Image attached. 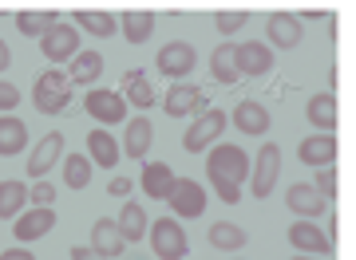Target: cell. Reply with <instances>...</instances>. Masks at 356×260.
<instances>
[{"mask_svg":"<svg viewBox=\"0 0 356 260\" xmlns=\"http://www.w3.org/2000/svg\"><path fill=\"white\" fill-rule=\"evenodd\" d=\"M206 173L210 177H226L234 186H242L245 177H250V154L242 146H234V142H222V146H210L206 154Z\"/></svg>","mask_w":356,"mask_h":260,"instance_id":"cell-1","label":"cell"},{"mask_svg":"<svg viewBox=\"0 0 356 260\" xmlns=\"http://www.w3.org/2000/svg\"><path fill=\"white\" fill-rule=\"evenodd\" d=\"M32 99H36L40 114H60L72 103V79H64V71H44L32 87Z\"/></svg>","mask_w":356,"mask_h":260,"instance_id":"cell-2","label":"cell"},{"mask_svg":"<svg viewBox=\"0 0 356 260\" xmlns=\"http://www.w3.org/2000/svg\"><path fill=\"white\" fill-rule=\"evenodd\" d=\"M147 236H151V252L159 260H182L186 257V233H182V225L175 221V217H163V221H154L151 229H147Z\"/></svg>","mask_w":356,"mask_h":260,"instance_id":"cell-3","label":"cell"},{"mask_svg":"<svg viewBox=\"0 0 356 260\" xmlns=\"http://www.w3.org/2000/svg\"><path fill=\"white\" fill-rule=\"evenodd\" d=\"M222 130H226V114L222 111H202L191 123V130L182 135V150H186V154H202V150L214 146V138H222Z\"/></svg>","mask_w":356,"mask_h":260,"instance_id":"cell-4","label":"cell"},{"mask_svg":"<svg viewBox=\"0 0 356 260\" xmlns=\"http://www.w3.org/2000/svg\"><path fill=\"white\" fill-rule=\"evenodd\" d=\"M83 107H88V114L95 119V123H103V126L127 123V99H123L119 91H103V87H95V91H88Z\"/></svg>","mask_w":356,"mask_h":260,"instance_id":"cell-5","label":"cell"},{"mask_svg":"<svg viewBox=\"0 0 356 260\" xmlns=\"http://www.w3.org/2000/svg\"><path fill=\"white\" fill-rule=\"evenodd\" d=\"M254 173V198H269L273 186H277V173H281V146L277 142H266L257 150V162L250 166Z\"/></svg>","mask_w":356,"mask_h":260,"instance_id":"cell-6","label":"cell"},{"mask_svg":"<svg viewBox=\"0 0 356 260\" xmlns=\"http://www.w3.org/2000/svg\"><path fill=\"white\" fill-rule=\"evenodd\" d=\"M285 236L297 252H309V257H329L332 252V241L325 236V229H317V221H293Z\"/></svg>","mask_w":356,"mask_h":260,"instance_id":"cell-7","label":"cell"},{"mask_svg":"<svg viewBox=\"0 0 356 260\" xmlns=\"http://www.w3.org/2000/svg\"><path fill=\"white\" fill-rule=\"evenodd\" d=\"M40 51H44L51 63L76 60V55H79V32H76L72 24H64V20H60V24L51 28L48 36L40 40Z\"/></svg>","mask_w":356,"mask_h":260,"instance_id":"cell-8","label":"cell"},{"mask_svg":"<svg viewBox=\"0 0 356 260\" xmlns=\"http://www.w3.org/2000/svg\"><path fill=\"white\" fill-rule=\"evenodd\" d=\"M194 44H186V40H170L166 48H159V71L170 75V79H182V75H191L194 71Z\"/></svg>","mask_w":356,"mask_h":260,"instance_id":"cell-9","label":"cell"},{"mask_svg":"<svg viewBox=\"0 0 356 260\" xmlns=\"http://www.w3.org/2000/svg\"><path fill=\"white\" fill-rule=\"evenodd\" d=\"M51 229H56V209H51V205H32L28 213H20V217H16L13 236L28 245V241H40V236H48Z\"/></svg>","mask_w":356,"mask_h":260,"instance_id":"cell-10","label":"cell"},{"mask_svg":"<svg viewBox=\"0 0 356 260\" xmlns=\"http://www.w3.org/2000/svg\"><path fill=\"white\" fill-rule=\"evenodd\" d=\"M285 205H289L301 221H317L321 213L329 209V201L321 198L317 189L309 186V182H293L289 186V193H285Z\"/></svg>","mask_w":356,"mask_h":260,"instance_id":"cell-11","label":"cell"},{"mask_svg":"<svg viewBox=\"0 0 356 260\" xmlns=\"http://www.w3.org/2000/svg\"><path fill=\"white\" fill-rule=\"evenodd\" d=\"M170 209L178 213V217H202L206 213V189L198 186V182H191V177H178L175 182V193H170Z\"/></svg>","mask_w":356,"mask_h":260,"instance_id":"cell-12","label":"cell"},{"mask_svg":"<svg viewBox=\"0 0 356 260\" xmlns=\"http://www.w3.org/2000/svg\"><path fill=\"white\" fill-rule=\"evenodd\" d=\"M234 67H238V75H266L273 67V51H269V44H257V40L234 44Z\"/></svg>","mask_w":356,"mask_h":260,"instance_id":"cell-13","label":"cell"},{"mask_svg":"<svg viewBox=\"0 0 356 260\" xmlns=\"http://www.w3.org/2000/svg\"><path fill=\"white\" fill-rule=\"evenodd\" d=\"M175 170L166 166V162H147L143 166V193L151 201H170V193H175Z\"/></svg>","mask_w":356,"mask_h":260,"instance_id":"cell-14","label":"cell"},{"mask_svg":"<svg viewBox=\"0 0 356 260\" xmlns=\"http://www.w3.org/2000/svg\"><path fill=\"white\" fill-rule=\"evenodd\" d=\"M202 107H206V99L194 83H175L163 99V111L170 114V119H186L191 111H202Z\"/></svg>","mask_w":356,"mask_h":260,"instance_id":"cell-15","label":"cell"},{"mask_svg":"<svg viewBox=\"0 0 356 260\" xmlns=\"http://www.w3.org/2000/svg\"><path fill=\"white\" fill-rule=\"evenodd\" d=\"M297 158L321 170V166H332L337 162V138L332 135H313V138H301V146H297Z\"/></svg>","mask_w":356,"mask_h":260,"instance_id":"cell-16","label":"cell"},{"mask_svg":"<svg viewBox=\"0 0 356 260\" xmlns=\"http://www.w3.org/2000/svg\"><path fill=\"white\" fill-rule=\"evenodd\" d=\"M60 154H64V135L60 130H51V135L40 138V146L32 150V158H28V173L32 177H44V173L60 162Z\"/></svg>","mask_w":356,"mask_h":260,"instance_id":"cell-17","label":"cell"},{"mask_svg":"<svg viewBox=\"0 0 356 260\" xmlns=\"http://www.w3.org/2000/svg\"><path fill=\"white\" fill-rule=\"evenodd\" d=\"M123 233H119V225L111 217H99V221L91 225V252L95 257H119L123 252Z\"/></svg>","mask_w":356,"mask_h":260,"instance_id":"cell-18","label":"cell"},{"mask_svg":"<svg viewBox=\"0 0 356 260\" xmlns=\"http://www.w3.org/2000/svg\"><path fill=\"white\" fill-rule=\"evenodd\" d=\"M266 36H269V44H277V48H297L301 44V20L293 12H273L269 16V24H266Z\"/></svg>","mask_w":356,"mask_h":260,"instance_id":"cell-19","label":"cell"},{"mask_svg":"<svg viewBox=\"0 0 356 260\" xmlns=\"http://www.w3.org/2000/svg\"><path fill=\"white\" fill-rule=\"evenodd\" d=\"M234 126H238L242 135H250V138H261L269 130V111L261 107V103L245 99V103L234 107Z\"/></svg>","mask_w":356,"mask_h":260,"instance_id":"cell-20","label":"cell"},{"mask_svg":"<svg viewBox=\"0 0 356 260\" xmlns=\"http://www.w3.org/2000/svg\"><path fill=\"white\" fill-rule=\"evenodd\" d=\"M88 158H95V166H103V170H115L119 158H123L119 138L107 135V130H91L88 135Z\"/></svg>","mask_w":356,"mask_h":260,"instance_id":"cell-21","label":"cell"},{"mask_svg":"<svg viewBox=\"0 0 356 260\" xmlns=\"http://www.w3.org/2000/svg\"><path fill=\"white\" fill-rule=\"evenodd\" d=\"M123 99H127V107H154V87L151 79L139 71V67H131V71H123V91H119Z\"/></svg>","mask_w":356,"mask_h":260,"instance_id":"cell-22","label":"cell"},{"mask_svg":"<svg viewBox=\"0 0 356 260\" xmlns=\"http://www.w3.org/2000/svg\"><path fill=\"white\" fill-rule=\"evenodd\" d=\"M56 24H60V12H56V8H24V12H16L20 36H40L44 40Z\"/></svg>","mask_w":356,"mask_h":260,"instance_id":"cell-23","label":"cell"},{"mask_svg":"<svg viewBox=\"0 0 356 260\" xmlns=\"http://www.w3.org/2000/svg\"><path fill=\"white\" fill-rule=\"evenodd\" d=\"M305 119L317 126L321 135H332V130H337V95H332V91L313 95V99H309V107H305Z\"/></svg>","mask_w":356,"mask_h":260,"instance_id":"cell-24","label":"cell"},{"mask_svg":"<svg viewBox=\"0 0 356 260\" xmlns=\"http://www.w3.org/2000/svg\"><path fill=\"white\" fill-rule=\"evenodd\" d=\"M151 138H154V126L151 119H131L127 123V138L119 142V150L127 154V158H147V150H151Z\"/></svg>","mask_w":356,"mask_h":260,"instance_id":"cell-25","label":"cell"},{"mask_svg":"<svg viewBox=\"0 0 356 260\" xmlns=\"http://www.w3.org/2000/svg\"><path fill=\"white\" fill-rule=\"evenodd\" d=\"M24 146H28V126L16 114H0V158L20 154Z\"/></svg>","mask_w":356,"mask_h":260,"instance_id":"cell-26","label":"cell"},{"mask_svg":"<svg viewBox=\"0 0 356 260\" xmlns=\"http://www.w3.org/2000/svg\"><path fill=\"white\" fill-rule=\"evenodd\" d=\"M119 233H123V241H143V236H147V213H143V205L139 201H123V209H119Z\"/></svg>","mask_w":356,"mask_h":260,"instance_id":"cell-27","label":"cell"},{"mask_svg":"<svg viewBox=\"0 0 356 260\" xmlns=\"http://www.w3.org/2000/svg\"><path fill=\"white\" fill-rule=\"evenodd\" d=\"M28 205V186L24 182H16V177H8V182H0V221H8V217H20Z\"/></svg>","mask_w":356,"mask_h":260,"instance_id":"cell-28","label":"cell"},{"mask_svg":"<svg viewBox=\"0 0 356 260\" xmlns=\"http://www.w3.org/2000/svg\"><path fill=\"white\" fill-rule=\"evenodd\" d=\"M151 32H154L151 8H131V12H123V36H127V44H147Z\"/></svg>","mask_w":356,"mask_h":260,"instance_id":"cell-29","label":"cell"},{"mask_svg":"<svg viewBox=\"0 0 356 260\" xmlns=\"http://www.w3.org/2000/svg\"><path fill=\"white\" fill-rule=\"evenodd\" d=\"M210 75H214L222 87H234L242 75H238V67H234V44H218L214 55H210Z\"/></svg>","mask_w":356,"mask_h":260,"instance_id":"cell-30","label":"cell"},{"mask_svg":"<svg viewBox=\"0 0 356 260\" xmlns=\"http://www.w3.org/2000/svg\"><path fill=\"white\" fill-rule=\"evenodd\" d=\"M99 75H103V55L99 51H79L76 60H72L67 79H72V83H95Z\"/></svg>","mask_w":356,"mask_h":260,"instance_id":"cell-31","label":"cell"},{"mask_svg":"<svg viewBox=\"0 0 356 260\" xmlns=\"http://www.w3.org/2000/svg\"><path fill=\"white\" fill-rule=\"evenodd\" d=\"M76 24L88 28L91 36H99V40L115 36V16L103 12V8H79V12H76Z\"/></svg>","mask_w":356,"mask_h":260,"instance_id":"cell-32","label":"cell"},{"mask_svg":"<svg viewBox=\"0 0 356 260\" xmlns=\"http://www.w3.org/2000/svg\"><path fill=\"white\" fill-rule=\"evenodd\" d=\"M91 182V158L88 154H64V186L83 189Z\"/></svg>","mask_w":356,"mask_h":260,"instance_id":"cell-33","label":"cell"},{"mask_svg":"<svg viewBox=\"0 0 356 260\" xmlns=\"http://www.w3.org/2000/svg\"><path fill=\"white\" fill-rule=\"evenodd\" d=\"M245 241H250V233L238 229V225H229V221L210 225V245L214 248H245Z\"/></svg>","mask_w":356,"mask_h":260,"instance_id":"cell-34","label":"cell"},{"mask_svg":"<svg viewBox=\"0 0 356 260\" xmlns=\"http://www.w3.org/2000/svg\"><path fill=\"white\" fill-rule=\"evenodd\" d=\"M245 24H250V12H245V8H226V12L214 16V28L222 36H234V32H242Z\"/></svg>","mask_w":356,"mask_h":260,"instance_id":"cell-35","label":"cell"},{"mask_svg":"<svg viewBox=\"0 0 356 260\" xmlns=\"http://www.w3.org/2000/svg\"><path fill=\"white\" fill-rule=\"evenodd\" d=\"M325 201H337V170L332 166H321L317 170V186H313Z\"/></svg>","mask_w":356,"mask_h":260,"instance_id":"cell-36","label":"cell"},{"mask_svg":"<svg viewBox=\"0 0 356 260\" xmlns=\"http://www.w3.org/2000/svg\"><path fill=\"white\" fill-rule=\"evenodd\" d=\"M28 201H32V205H51V201H56V186H51V182H36L32 193H28Z\"/></svg>","mask_w":356,"mask_h":260,"instance_id":"cell-37","label":"cell"},{"mask_svg":"<svg viewBox=\"0 0 356 260\" xmlns=\"http://www.w3.org/2000/svg\"><path fill=\"white\" fill-rule=\"evenodd\" d=\"M13 107H20V91H16L13 83H4V79H0V114H8Z\"/></svg>","mask_w":356,"mask_h":260,"instance_id":"cell-38","label":"cell"},{"mask_svg":"<svg viewBox=\"0 0 356 260\" xmlns=\"http://www.w3.org/2000/svg\"><path fill=\"white\" fill-rule=\"evenodd\" d=\"M107 193H111V198H131V177H119V173H115L111 182H107Z\"/></svg>","mask_w":356,"mask_h":260,"instance_id":"cell-39","label":"cell"},{"mask_svg":"<svg viewBox=\"0 0 356 260\" xmlns=\"http://www.w3.org/2000/svg\"><path fill=\"white\" fill-rule=\"evenodd\" d=\"M0 260H36V257H32L28 248H4V252H0Z\"/></svg>","mask_w":356,"mask_h":260,"instance_id":"cell-40","label":"cell"},{"mask_svg":"<svg viewBox=\"0 0 356 260\" xmlns=\"http://www.w3.org/2000/svg\"><path fill=\"white\" fill-rule=\"evenodd\" d=\"M8 63H13V51H8V44H4V36H0V75L8 71Z\"/></svg>","mask_w":356,"mask_h":260,"instance_id":"cell-41","label":"cell"},{"mask_svg":"<svg viewBox=\"0 0 356 260\" xmlns=\"http://www.w3.org/2000/svg\"><path fill=\"white\" fill-rule=\"evenodd\" d=\"M95 252H91V245H76L72 248V260H91Z\"/></svg>","mask_w":356,"mask_h":260,"instance_id":"cell-42","label":"cell"},{"mask_svg":"<svg viewBox=\"0 0 356 260\" xmlns=\"http://www.w3.org/2000/svg\"><path fill=\"white\" fill-rule=\"evenodd\" d=\"M289 260H317V257H309V252H297V257H289Z\"/></svg>","mask_w":356,"mask_h":260,"instance_id":"cell-43","label":"cell"},{"mask_svg":"<svg viewBox=\"0 0 356 260\" xmlns=\"http://www.w3.org/2000/svg\"><path fill=\"white\" fill-rule=\"evenodd\" d=\"M91 260H99V257H91Z\"/></svg>","mask_w":356,"mask_h":260,"instance_id":"cell-44","label":"cell"}]
</instances>
